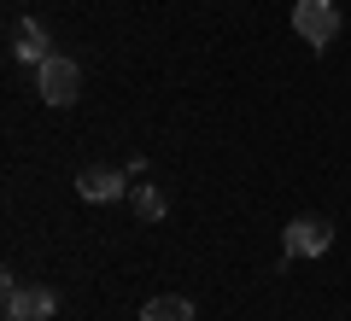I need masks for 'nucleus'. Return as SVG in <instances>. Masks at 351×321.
<instances>
[{
    "instance_id": "obj_6",
    "label": "nucleus",
    "mask_w": 351,
    "mask_h": 321,
    "mask_svg": "<svg viewBox=\"0 0 351 321\" xmlns=\"http://www.w3.org/2000/svg\"><path fill=\"white\" fill-rule=\"evenodd\" d=\"M141 321H193V304H188V298H176V292H164V298H147Z\"/></svg>"
},
{
    "instance_id": "obj_7",
    "label": "nucleus",
    "mask_w": 351,
    "mask_h": 321,
    "mask_svg": "<svg viewBox=\"0 0 351 321\" xmlns=\"http://www.w3.org/2000/svg\"><path fill=\"white\" fill-rule=\"evenodd\" d=\"M12 36H18V59H29V64H41V59H53V53H47V29H41V24H18L12 29Z\"/></svg>"
},
{
    "instance_id": "obj_2",
    "label": "nucleus",
    "mask_w": 351,
    "mask_h": 321,
    "mask_svg": "<svg viewBox=\"0 0 351 321\" xmlns=\"http://www.w3.org/2000/svg\"><path fill=\"white\" fill-rule=\"evenodd\" d=\"M293 29H299L304 47L322 53L328 41L339 36V6H334V0H293Z\"/></svg>"
},
{
    "instance_id": "obj_4",
    "label": "nucleus",
    "mask_w": 351,
    "mask_h": 321,
    "mask_svg": "<svg viewBox=\"0 0 351 321\" xmlns=\"http://www.w3.org/2000/svg\"><path fill=\"white\" fill-rule=\"evenodd\" d=\"M76 193H82L88 205H112V198L135 193V187H129V170H112V164H94V170H82V175H76Z\"/></svg>"
},
{
    "instance_id": "obj_1",
    "label": "nucleus",
    "mask_w": 351,
    "mask_h": 321,
    "mask_svg": "<svg viewBox=\"0 0 351 321\" xmlns=\"http://www.w3.org/2000/svg\"><path fill=\"white\" fill-rule=\"evenodd\" d=\"M36 94L47 99V105H71V99L82 94V64L64 59V53L41 59V64H36Z\"/></svg>"
},
{
    "instance_id": "obj_9",
    "label": "nucleus",
    "mask_w": 351,
    "mask_h": 321,
    "mask_svg": "<svg viewBox=\"0 0 351 321\" xmlns=\"http://www.w3.org/2000/svg\"><path fill=\"white\" fill-rule=\"evenodd\" d=\"M6 321H18V316H6Z\"/></svg>"
},
{
    "instance_id": "obj_8",
    "label": "nucleus",
    "mask_w": 351,
    "mask_h": 321,
    "mask_svg": "<svg viewBox=\"0 0 351 321\" xmlns=\"http://www.w3.org/2000/svg\"><path fill=\"white\" fill-rule=\"evenodd\" d=\"M135 216H141V222H158V216H164V193H158V187H135Z\"/></svg>"
},
{
    "instance_id": "obj_5",
    "label": "nucleus",
    "mask_w": 351,
    "mask_h": 321,
    "mask_svg": "<svg viewBox=\"0 0 351 321\" xmlns=\"http://www.w3.org/2000/svg\"><path fill=\"white\" fill-rule=\"evenodd\" d=\"M53 309H59V298H53L47 286H18V281H6V316H18V321H47Z\"/></svg>"
},
{
    "instance_id": "obj_3",
    "label": "nucleus",
    "mask_w": 351,
    "mask_h": 321,
    "mask_svg": "<svg viewBox=\"0 0 351 321\" xmlns=\"http://www.w3.org/2000/svg\"><path fill=\"white\" fill-rule=\"evenodd\" d=\"M334 246V222L328 216H293L287 222V257H322Z\"/></svg>"
}]
</instances>
